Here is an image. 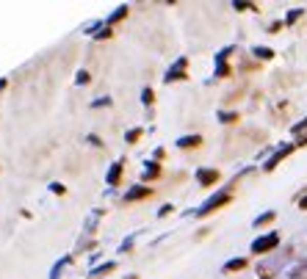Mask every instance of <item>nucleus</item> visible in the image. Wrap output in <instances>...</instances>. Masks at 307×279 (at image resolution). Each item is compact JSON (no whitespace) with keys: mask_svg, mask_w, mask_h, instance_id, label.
Instances as JSON below:
<instances>
[{"mask_svg":"<svg viewBox=\"0 0 307 279\" xmlns=\"http://www.w3.org/2000/svg\"><path fill=\"white\" fill-rule=\"evenodd\" d=\"M111 33H114V31H111V28H108V25H105V28H102L100 33H94V39H111Z\"/></svg>","mask_w":307,"mask_h":279,"instance_id":"18","label":"nucleus"},{"mask_svg":"<svg viewBox=\"0 0 307 279\" xmlns=\"http://www.w3.org/2000/svg\"><path fill=\"white\" fill-rule=\"evenodd\" d=\"M89 141H92V144H94V147H102V141H100V135H94V133H92V135H89Z\"/></svg>","mask_w":307,"mask_h":279,"instance_id":"24","label":"nucleus"},{"mask_svg":"<svg viewBox=\"0 0 307 279\" xmlns=\"http://www.w3.org/2000/svg\"><path fill=\"white\" fill-rule=\"evenodd\" d=\"M78 83H80V86L89 83V72H80V75H78Z\"/></svg>","mask_w":307,"mask_h":279,"instance_id":"22","label":"nucleus"},{"mask_svg":"<svg viewBox=\"0 0 307 279\" xmlns=\"http://www.w3.org/2000/svg\"><path fill=\"white\" fill-rule=\"evenodd\" d=\"M247 257H235V260H227L224 263V274H233V271H244L247 268Z\"/></svg>","mask_w":307,"mask_h":279,"instance_id":"8","label":"nucleus"},{"mask_svg":"<svg viewBox=\"0 0 307 279\" xmlns=\"http://www.w3.org/2000/svg\"><path fill=\"white\" fill-rule=\"evenodd\" d=\"M255 56L257 58H271V56H274V50H271V47H255Z\"/></svg>","mask_w":307,"mask_h":279,"instance_id":"15","label":"nucleus"},{"mask_svg":"<svg viewBox=\"0 0 307 279\" xmlns=\"http://www.w3.org/2000/svg\"><path fill=\"white\" fill-rule=\"evenodd\" d=\"M196 182L200 185H213V182H219V172L216 169H200L196 172Z\"/></svg>","mask_w":307,"mask_h":279,"instance_id":"5","label":"nucleus"},{"mask_svg":"<svg viewBox=\"0 0 307 279\" xmlns=\"http://www.w3.org/2000/svg\"><path fill=\"white\" fill-rule=\"evenodd\" d=\"M291 152H293V147H282V149H277V152L271 155V158H269V163H266L263 169H266V172H271V169H277V163L282 160V158H288Z\"/></svg>","mask_w":307,"mask_h":279,"instance_id":"6","label":"nucleus"},{"mask_svg":"<svg viewBox=\"0 0 307 279\" xmlns=\"http://www.w3.org/2000/svg\"><path fill=\"white\" fill-rule=\"evenodd\" d=\"M111 271H117V263H114V260H108V263H102V265H97V268L92 271V279H100V276L111 274Z\"/></svg>","mask_w":307,"mask_h":279,"instance_id":"10","label":"nucleus"},{"mask_svg":"<svg viewBox=\"0 0 307 279\" xmlns=\"http://www.w3.org/2000/svg\"><path fill=\"white\" fill-rule=\"evenodd\" d=\"M122 169H125V160H117V163H114V166H111V172H108V177H105V182H108V185H119V180H122Z\"/></svg>","mask_w":307,"mask_h":279,"instance_id":"7","label":"nucleus"},{"mask_svg":"<svg viewBox=\"0 0 307 279\" xmlns=\"http://www.w3.org/2000/svg\"><path fill=\"white\" fill-rule=\"evenodd\" d=\"M147 196H152V188L149 185H133L125 194V202H139V199H147Z\"/></svg>","mask_w":307,"mask_h":279,"instance_id":"4","label":"nucleus"},{"mask_svg":"<svg viewBox=\"0 0 307 279\" xmlns=\"http://www.w3.org/2000/svg\"><path fill=\"white\" fill-rule=\"evenodd\" d=\"M3 88H6V80H0V91H3Z\"/></svg>","mask_w":307,"mask_h":279,"instance_id":"27","label":"nucleus"},{"mask_svg":"<svg viewBox=\"0 0 307 279\" xmlns=\"http://www.w3.org/2000/svg\"><path fill=\"white\" fill-rule=\"evenodd\" d=\"M161 174V166H158V160H149L147 163V169H144V174H141V177H144V182H152L155 180V177H158Z\"/></svg>","mask_w":307,"mask_h":279,"instance_id":"11","label":"nucleus"},{"mask_svg":"<svg viewBox=\"0 0 307 279\" xmlns=\"http://www.w3.org/2000/svg\"><path fill=\"white\" fill-rule=\"evenodd\" d=\"M219 119L224 122V125H233V122L238 119V113H219Z\"/></svg>","mask_w":307,"mask_h":279,"instance_id":"17","label":"nucleus"},{"mask_svg":"<svg viewBox=\"0 0 307 279\" xmlns=\"http://www.w3.org/2000/svg\"><path fill=\"white\" fill-rule=\"evenodd\" d=\"M200 144H202V135H183V138L177 141V147H180V149H194Z\"/></svg>","mask_w":307,"mask_h":279,"instance_id":"9","label":"nucleus"},{"mask_svg":"<svg viewBox=\"0 0 307 279\" xmlns=\"http://www.w3.org/2000/svg\"><path fill=\"white\" fill-rule=\"evenodd\" d=\"M186 66H188V61H186V58H180V61H177V64L172 66V69L166 72V78H163V80H166V83H174V80H183V78H186Z\"/></svg>","mask_w":307,"mask_h":279,"instance_id":"3","label":"nucleus"},{"mask_svg":"<svg viewBox=\"0 0 307 279\" xmlns=\"http://www.w3.org/2000/svg\"><path fill=\"white\" fill-rule=\"evenodd\" d=\"M274 210H269V213H263V216H257V219H255V227H266V224H271V221H274Z\"/></svg>","mask_w":307,"mask_h":279,"instance_id":"13","label":"nucleus"},{"mask_svg":"<svg viewBox=\"0 0 307 279\" xmlns=\"http://www.w3.org/2000/svg\"><path fill=\"white\" fill-rule=\"evenodd\" d=\"M125 279H139V276H136V274H130V276H125Z\"/></svg>","mask_w":307,"mask_h":279,"instance_id":"29","label":"nucleus"},{"mask_svg":"<svg viewBox=\"0 0 307 279\" xmlns=\"http://www.w3.org/2000/svg\"><path fill=\"white\" fill-rule=\"evenodd\" d=\"M230 199H233V191H219L216 196H210V199L205 202L200 210H196V216H208V213H213V210H219L222 205H227Z\"/></svg>","mask_w":307,"mask_h":279,"instance_id":"1","label":"nucleus"},{"mask_svg":"<svg viewBox=\"0 0 307 279\" xmlns=\"http://www.w3.org/2000/svg\"><path fill=\"white\" fill-rule=\"evenodd\" d=\"M304 127H307V119H302V122H299V125H293V133H302Z\"/></svg>","mask_w":307,"mask_h":279,"instance_id":"21","label":"nucleus"},{"mask_svg":"<svg viewBox=\"0 0 307 279\" xmlns=\"http://www.w3.org/2000/svg\"><path fill=\"white\" fill-rule=\"evenodd\" d=\"M130 249H133V238H127V241L119 246V251H130Z\"/></svg>","mask_w":307,"mask_h":279,"instance_id":"20","label":"nucleus"},{"mask_svg":"<svg viewBox=\"0 0 307 279\" xmlns=\"http://www.w3.org/2000/svg\"><path fill=\"white\" fill-rule=\"evenodd\" d=\"M299 207H302V210H307V194L302 196V199H299Z\"/></svg>","mask_w":307,"mask_h":279,"instance_id":"26","label":"nucleus"},{"mask_svg":"<svg viewBox=\"0 0 307 279\" xmlns=\"http://www.w3.org/2000/svg\"><path fill=\"white\" fill-rule=\"evenodd\" d=\"M141 133H144V130H141V127H133V130H127L125 141H127V144H136V141L141 138Z\"/></svg>","mask_w":307,"mask_h":279,"instance_id":"14","label":"nucleus"},{"mask_svg":"<svg viewBox=\"0 0 307 279\" xmlns=\"http://www.w3.org/2000/svg\"><path fill=\"white\" fill-rule=\"evenodd\" d=\"M277 243H279V235L277 232H269V235L257 238V241L252 243V254H266V251L277 249Z\"/></svg>","mask_w":307,"mask_h":279,"instance_id":"2","label":"nucleus"},{"mask_svg":"<svg viewBox=\"0 0 307 279\" xmlns=\"http://www.w3.org/2000/svg\"><path fill=\"white\" fill-rule=\"evenodd\" d=\"M169 213H172V205H166V207H161V210H158L161 219H163V216H169Z\"/></svg>","mask_w":307,"mask_h":279,"instance_id":"25","label":"nucleus"},{"mask_svg":"<svg viewBox=\"0 0 307 279\" xmlns=\"http://www.w3.org/2000/svg\"><path fill=\"white\" fill-rule=\"evenodd\" d=\"M50 191H53V194H58V196H64V194H67V188L61 185V182H53V185H50Z\"/></svg>","mask_w":307,"mask_h":279,"instance_id":"19","label":"nucleus"},{"mask_svg":"<svg viewBox=\"0 0 307 279\" xmlns=\"http://www.w3.org/2000/svg\"><path fill=\"white\" fill-rule=\"evenodd\" d=\"M125 17H127V6H119V9L114 11L111 17H108V22H105V25H108V28H111L114 22H119V19H125Z\"/></svg>","mask_w":307,"mask_h":279,"instance_id":"12","label":"nucleus"},{"mask_svg":"<svg viewBox=\"0 0 307 279\" xmlns=\"http://www.w3.org/2000/svg\"><path fill=\"white\" fill-rule=\"evenodd\" d=\"M293 279H299V276H296V274H293ZM304 279H307V268H304Z\"/></svg>","mask_w":307,"mask_h":279,"instance_id":"28","label":"nucleus"},{"mask_svg":"<svg viewBox=\"0 0 307 279\" xmlns=\"http://www.w3.org/2000/svg\"><path fill=\"white\" fill-rule=\"evenodd\" d=\"M141 103H144V105H152V103H155L152 88H144V91H141Z\"/></svg>","mask_w":307,"mask_h":279,"instance_id":"16","label":"nucleus"},{"mask_svg":"<svg viewBox=\"0 0 307 279\" xmlns=\"http://www.w3.org/2000/svg\"><path fill=\"white\" fill-rule=\"evenodd\" d=\"M235 9L238 11H247V9H255V6H252V3H235Z\"/></svg>","mask_w":307,"mask_h":279,"instance_id":"23","label":"nucleus"}]
</instances>
